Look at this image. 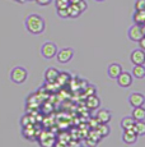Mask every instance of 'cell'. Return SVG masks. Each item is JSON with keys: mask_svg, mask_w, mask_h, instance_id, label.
Segmentation results:
<instances>
[{"mask_svg": "<svg viewBox=\"0 0 145 147\" xmlns=\"http://www.w3.org/2000/svg\"><path fill=\"white\" fill-rule=\"evenodd\" d=\"M45 21L38 14H29L26 18V28L32 35H41L45 31Z\"/></svg>", "mask_w": 145, "mask_h": 147, "instance_id": "1", "label": "cell"}, {"mask_svg": "<svg viewBox=\"0 0 145 147\" xmlns=\"http://www.w3.org/2000/svg\"><path fill=\"white\" fill-rule=\"evenodd\" d=\"M28 78V72L23 67H15L10 72V81L15 84H22Z\"/></svg>", "mask_w": 145, "mask_h": 147, "instance_id": "2", "label": "cell"}, {"mask_svg": "<svg viewBox=\"0 0 145 147\" xmlns=\"http://www.w3.org/2000/svg\"><path fill=\"white\" fill-rule=\"evenodd\" d=\"M57 54V46L54 42H45L41 46V55L45 59H52Z\"/></svg>", "mask_w": 145, "mask_h": 147, "instance_id": "3", "label": "cell"}, {"mask_svg": "<svg viewBox=\"0 0 145 147\" xmlns=\"http://www.w3.org/2000/svg\"><path fill=\"white\" fill-rule=\"evenodd\" d=\"M127 36H129V38L131 41L139 42L145 36V33H144L143 27L141 26H139V24H134V26H131L129 28V31H127Z\"/></svg>", "mask_w": 145, "mask_h": 147, "instance_id": "4", "label": "cell"}, {"mask_svg": "<svg viewBox=\"0 0 145 147\" xmlns=\"http://www.w3.org/2000/svg\"><path fill=\"white\" fill-rule=\"evenodd\" d=\"M74 56V50L70 49V47H65V49H61L60 51H57L56 54V59L59 63L61 64H66L72 59Z\"/></svg>", "mask_w": 145, "mask_h": 147, "instance_id": "5", "label": "cell"}, {"mask_svg": "<svg viewBox=\"0 0 145 147\" xmlns=\"http://www.w3.org/2000/svg\"><path fill=\"white\" fill-rule=\"evenodd\" d=\"M130 60L134 65H144L145 64V51L141 49H136L131 53Z\"/></svg>", "mask_w": 145, "mask_h": 147, "instance_id": "6", "label": "cell"}, {"mask_svg": "<svg viewBox=\"0 0 145 147\" xmlns=\"http://www.w3.org/2000/svg\"><path fill=\"white\" fill-rule=\"evenodd\" d=\"M116 80H117V83H118V86H120V87L127 88V87H130L131 84H132L134 77H132V74H131V73H129V72H124V70H122V73L116 78Z\"/></svg>", "mask_w": 145, "mask_h": 147, "instance_id": "7", "label": "cell"}, {"mask_svg": "<svg viewBox=\"0 0 145 147\" xmlns=\"http://www.w3.org/2000/svg\"><path fill=\"white\" fill-rule=\"evenodd\" d=\"M129 104L132 107H139V106H144L145 104V96L140 92H132L129 96Z\"/></svg>", "mask_w": 145, "mask_h": 147, "instance_id": "8", "label": "cell"}, {"mask_svg": "<svg viewBox=\"0 0 145 147\" xmlns=\"http://www.w3.org/2000/svg\"><path fill=\"white\" fill-rule=\"evenodd\" d=\"M122 141L126 145H134V143L138 141V134L135 133L134 128L131 129H125L124 133H122Z\"/></svg>", "mask_w": 145, "mask_h": 147, "instance_id": "9", "label": "cell"}, {"mask_svg": "<svg viewBox=\"0 0 145 147\" xmlns=\"http://www.w3.org/2000/svg\"><path fill=\"white\" fill-rule=\"evenodd\" d=\"M97 121L98 123H102V124H108L111 121V119H112V114H111L110 110L107 109H101L97 111Z\"/></svg>", "mask_w": 145, "mask_h": 147, "instance_id": "10", "label": "cell"}, {"mask_svg": "<svg viewBox=\"0 0 145 147\" xmlns=\"http://www.w3.org/2000/svg\"><path fill=\"white\" fill-rule=\"evenodd\" d=\"M107 73H108V77L112 78V80H116L120 74L122 73V65L118 63H112L108 65V69H107Z\"/></svg>", "mask_w": 145, "mask_h": 147, "instance_id": "11", "label": "cell"}, {"mask_svg": "<svg viewBox=\"0 0 145 147\" xmlns=\"http://www.w3.org/2000/svg\"><path fill=\"white\" fill-rule=\"evenodd\" d=\"M59 70L56 68H49L45 72V80H46L47 83H56V80L59 77Z\"/></svg>", "mask_w": 145, "mask_h": 147, "instance_id": "12", "label": "cell"}, {"mask_svg": "<svg viewBox=\"0 0 145 147\" xmlns=\"http://www.w3.org/2000/svg\"><path fill=\"white\" fill-rule=\"evenodd\" d=\"M85 104H87V107L89 110H96L101 106V100H99V97L97 95H92L87 97Z\"/></svg>", "mask_w": 145, "mask_h": 147, "instance_id": "13", "label": "cell"}, {"mask_svg": "<svg viewBox=\"0 0 145 147\" xmlns=\"http://www.w3.org/2000/svg\"><path fill=\"white\" fill-rule=\"evenodd\" d=\"M131 117L135 120H145V107L144 106H139V107H134Z\"/></svg>", "mask_w": 145, "mask_h": 147, "instance_id": "14", "label": "cell"}, {"mask_svg": "<svg viewBox=\"0 0 145 147\" xmlns=\"http://www.w3.org/2000/svg\"><path fill=\"white\" fill-rule=\"evenodd\" d=\"M131 74H132L134 78L143 80V78H145V67L144 65H134Z\"/></svg>", "mask_w": 145, "mask_h": 147, "instance_id": "15", "label": "cell"}, {"mask_svg": "<svg viewBox=\"0 0 145 147\" xmlns=\"http://www.w3.org/2000/svg\"><path fill=\"white\" fill-rule=\"evenodd\" d=\"M132 19H134V23L135 24H139V26H143L145 23V10H135L132 16Z\"/></svg>", "mask_w": 145, "mask_h": 147, "instance_id": "16", "label": "cell"}, {"mask_svg": "<svg viewBox=\"0 0 145 147\" xmlns=\"http://www.w3.org/2000/svg\"><path fill=\"white\" fill-rule=\"evenodd\" d=\"M132 128L138 136H145V120H135Z\"/></svg>", "mask_w": 145, "mask_h": 147, "instance_id": "17", "label": "cell"}, {"mask_svg": "<svg viewBox=\"0 0 145 147\" xmlns=\"http://www.w3.org/2000/svg\"><path fill=\"white\" fill-rule=\"evenodd\" d=\"M68 12H69V18H78V17L82 14L79 7H78L76 4H71V3L68 7Z\"/></svg>", "mask_w": 145, "mask_h": 147, "instance_id": "18", "label": "cell"}, {"mask_svg": "<svg viewBox=\"0 0 145 147\" xmlns=\"http://www.w3.org/2000/svg\"><path fill=\"white\" fill-rule=\"evenodd\" d=\"M134 124H135V119L132 117H125L121 120V128L124 131L125 129H131L134 127Z\"/></svg>", "mask_w": 145, "mask_h": 147, "instance_id": "19", "label": "cell"}, {"mask_svg": "<svg viewBox=\"0 0 145 147\" xmlns=\"http://www.w3.org/2000/svg\"><path fill=\"white\" fill-rule=\"evenodd\" d=\"M97 131H98V133L101 134V137H106V136L110 134V127H108V124H102L99 123V125L97 127Z\"/></svg>", "mask_w": 145, "mask_h": 147, "instance_id": "20", "label": "cell"}, {"mask_svg": "<svg viewBox=\"0 0 145 147\" xmlns=\"http://www.w3.org/2000/svg\"><path fill=\"white\" fill-rule=\"evenodd\" d=\"M70 80V74H68V73H59V77L56 82L60 86H64V84H66Z\"/></svg>", "mask_w": 145, "mask_h": 147, "instance_id": "21", "label": "cell"}, {"mask_svg": "<svg viewBox=\"0 0 145 147\" xmlns=\"http://www.w3.org/2000/svg\"><path fill=\"white\" fill-rule=\"evenodd\" d=\"M56 143V140L50 138V140H40V146L41 147H54Z\"/></svg>", "mask_w": 145, "mask_h": 147, "instance_id": "22", "label": "cell"}, {"mask_svg": "<svg viewBox=\"0 0 145 147\" xmlns=\"http://www.w3.org/2000/svg\"><path fill=\"white\" fill-rule=\"evenodd\" d=\"M56 9H65V8L69 7L70 1L69 0H56Z\"/></svg>", "mask_w": 145, "mask_h": 147, "instance_id": "23", "label": "cell"}, {"mask_svg": "<svg viewBox=\"0 0 145 147\" xmlns=\"http://www.w3.org/2000/svg\"><path fill=\"white\" fill-rule=\"evenodd\" d=\"M135 10H145V0H136Z\"/></svg>", "mask_w": 145, "mask_h": 147, "instance_id": "24", "label": "cell"}, {"mask_svg": "<svg viewBox=\"0 0 145 147\" xmlns=\"http://www.w3.org/2000/svg\"><path fill=\"white\" fill-rule=\"evenodd\" d=\"M57 16L60 18H69L68 8H65V9H57Z\"/></svg>", "mask_w": 145, "mask_h": 147, "instance_id": "25", "label": "cell"}, {"mask_svg": "<svg viewBox=\"0 0 145 147\" xmlns=\"http://www.w3.org/2000/svg\"><path fill=\"white\" fill-rule=\"evenodd\" d=\"M75 4L79 7V9H80V12H84V10H87V8H88V4H87V1H84V0H80V1H78V3H75Z\"/></svg>", "mask_w": 145, "mask_h": 147, "instance_id": "26", "label": "cell"}, {"mask_svg": "<svg viewBox=\"0 0 145 147\" xmlns=\"http://www.w3.org/2000/svg\"><path fill=\"white\" fill-rule=\"evenodd\" d=\"M85 94H87V96L96 95V87H94V86H89L88 90H85Z\"/></svg>", "mask_w": 145, "mask_h": 147, "instance_id": "27", "label": "cell"}, {"mask_svg": "<svg viewBox=\"0 0 145 147\" xmlns=\"http://www.w3.org/2000/svg\"><path fill=\"white\" fill-rule=\"evenodd\" d=\"M36 3H37L38 5H42V7H45V5H49L50 3H52V0H36Z\"/></svg>", "mask_w": 145, "mask_h": 147, "instance_id": "28", "label": "cell"}, {"mask_svg": "<svg viewBox=\"0 0 145 147\" xmlns=\"http://www.w3.org/2000/svg\"><path fill=\"white\" fill-rule=\"evenodd\" d=\"M139 46H140L141 50H144V51H145V36L141 38L140 41H139Z\"/></svg>", "mask_w": 145, "mask_h": 147, "instance_id": "29", "label": "cell"}, {"mask_svg": "<svg viewBox=\"0 0 145 147\" xmlns=\"http://www.w3.org/2000/svg\"><path fill=\"white\" fill-rule=\"evenodd\" d=\"M54 147H69V146H68V143H65V142H59V141H57V142L55 143Z\"/></svg>", "mask_w": 145, "mask_h": 147, "instance_id": "30", "label": "cell"}, {"mask_svg": "<svg viewBox=\"0 0 145 147\" xmlns=\"http://www.w3.org/2000/svg\"><path fill=\"white\" fill-rule=\"evenodd\" d=\"M69 1H70V3H71V4H75V3L80 1V0H69Z\"/></svg>", "mask_w": 145, "mask_h": 147, "instance_id": "31", "label": "cell"}, {"mask_svg": "<svg viewBox=\"0 0 145 147\" xmlns=\"http://www.w3.org/2000/svg\"><path fill=\"white\" fill-rule=\"evenodd\" d=\"M96 1H104V0H96Z\"/></svg>", "mask_w": 145, "mask_h": 147, "instance_id": "32", "label": "cell"}]
</instances>
